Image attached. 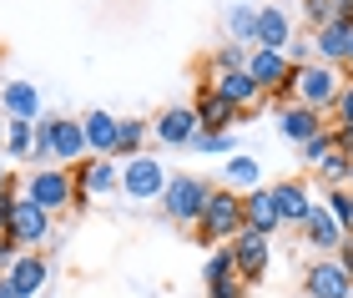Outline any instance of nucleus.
Returning a JSON list of instances; mask_svg holds the SVG:
<instances>
[{
  "mask_svg": "<svg viewBox=\"0 0 353 298\" xmlns=\"http://www.w3.org/2000/svg\"><path fill=\"white\" fill-rule=\"evenodd\" d=\"M243 228H248L243 192H232V187H212V197H207V208H202V223H197V243L202 248H222V243H232Z\"/></svg>",
  "mask_w": 353,
  "mask_h": 298,
  "instance_id": "nucleus-1",
  "label": "nucleus"
},
{
  "mask_svg": "<svg viewBox=\"0 0 353 298\" xmlns=\"http://www.w3.org/2000/svg\"><path fill=\"white\" fill-rule=\"evenodd\" d=\"M343 91V71L339 66H323V61H308V66L293 71V101L313 106V112H333V101H339Z\"/></svg>",
  "mask_w": 353,
  "mask_h": 298,
  "instance_id": "nucleus-2",
  "label": "nucleus"
},
{
  "mask_svg": "<svg viewBox=\"0 0 353 298\" xmlns=\"http://www.w3.org/2000/svg\"><path fill=\"white\" fill-rule=\"evenodd\" d=\"M207 197H212V182L192 177V172H176V177H167L162 212L172 217V223H182V228H197V223H202V208H207Z\"/></svg>",
  "mask_w": 353,
  "mask_h": 298,
  "instance_id": "nucleus-3",
  "label": "nucleus"
},
{
  "mask_svg": "<svg viewBox=\"0 0 353 298\" xmlns=\"http://www.w3.org/2000/svg\"><path fill=\"white\" fill-rule=\"evenodd\" d=\"M248 71H252V81L268 91V106H272V112L293 101V71H298V66H293L283 51H263V46H252Z\"/></svg>",
  "mask_w": 353,
  "mask_h": 298,
  "instance_id": "nucleus-4",
  "label": "nucleus"
},
{
  "mask_svg": "<svg viewBox=\"0 0 353 298\" xmlns=\"http://www.w3.org/2000/svg\"><path fill=\"white\" fill-rule=\"evenodd\" d=\"M26 197L30 202H41L46 212H66L71 202H76V177H71V167H36L26 177Z\"/></svg>",
  "mask_w": 353,
  "mask_h": 298,
  "instance_id": "nucleus-5",
  "label": "nucleus"
},
{
  "mask_svg": "<svg viewBox=\"0 0 353 298\" xmlns=\"http://www.w3.org/2000/svg\"><path fill=\"white\" fill-rule=\"evenodd\" d=\"M121 192L132 197V202H162V192H167V167L157 162L152 152L126 157V162H121Z\"/></svg>",
  "mask_w": 353,
  "mask_h": 298,
  "instance_id": "nucleus-6",
  "label": "nucleus"
},
{
  "mask_svg": "<svg viewBox=\"0 0 353 298\" xmlns=\"http://www.w3.org/2000/svg\"><path fill=\"white\" fill-rule=\"evenodd\" d=\"M303 293L308 298H353V273L339 258H313L303 268Z\"/></svg>",
  "mask_w": 353,
  "mask_h": 298,
  "instance_id": "nucleus-7",
  "label": "nucleus"
},
{
  "mask_svg": "<svg viewBox=\"0 0 353 298\" xmlns=\"http://www.w3.org/2000/svg\"><path fill=\"white\" fill-rule=\"evenodd\" d=\"M228 248H232L237 278H243V284H263V273H268V263H272V238H263V232L243 228Z\"/></svg>",
  "mask_w": 353,
  "mask_h": 298,
  "instance_id": "nucleus-8",
  "label": "nucleus"
},
{
  "mask_svg": "<svg viewBox=\"0 0 353 298\" xmlns=\"http://www.w3.org/2000/svg\"><path fill=\"white\" fill-rule=\"evenodd\" d=\"M293 41H298V21H293V10H288V0H278V6H258V41H252V46L288 56Z\"/></svg>",
  "mask_w": 353,
  "mask_h": 298,
  "instance_id": "nucleus-9",
  "label": "nucleus"
},
{
  "mask_svg": "<svg viewBox=\"0 0 353 298\" xmlns=\"http://www.w3.org/2000/svg\"><path fill=\"white\" fill-rule=\"evenodd\" d=\"M323 127H328V117H323V112H313V106H303V101L278 106V137H283L288 147H308Z\"/></svg>",
  "mask_w": 353,
  "mask_h": 298,
  "instance_id": "nucleus-10",
  "label": "nucleus"
},
{
  "mask_svg": "<svg viewBox=\"0 0 353 298\" xmlns=\"http://www.w3.org/2000/svg\"><path fill=\"white\" fill-rule=\"evenodd\" d=\"M217 91L222 101H232L237 112H258V106L268 101V91L252 81V71H212V81H207Z\"/></svg>",
  "mask_w": 353,
  "mask_h": 298,
  "instance_id": "nucleus-11",
  "label": "nucleus"
},
{
  "mask_svg": "<svg viewBox=\"0 0 353 298\" xmlns=\"http://www.w3.org/2000/svg\"><path fill=\"white\" fill-rule=\"evenodd\" d=\"M197 132H202V121L192 106H167V112L152 117V142H162V147H192Z\"/></svg>",
  "mask_w": 353,
  "mask_h": 298,
  "instance_id": "nucleus-12",
  "label": "nucleus"
},
{
  "mask_svg": "<svg viewBox=\"0 0 353 298\" xmlns=\"http://www.w3.org/2000/svg\"><path fill=\"white\" fill-rule=\"evenodd\" d=\"M76 192L101 197V192H121V157H86V167H71Z\"/></svg>",
  "mask_w": 353,
  "mask_h": 298,
  "instance_id": "nucleus-13",
  "label": "nucleus"
},
{
  "mask_svg": "<svg viewBox=\"0 0 353 298\" xmlns=\"http://www.w3.org/2000/svg\"><path fill=\"white\" fill-rule=\"evenodd\" d=\"M10 238L21 243V248H41L46 238H51V212L21 192V202H15V217H10Z\"/></svg>",
  "mask_w": 353,
  "mask_h": 298,
  "instance_id": "nucleus-14",
  "label": "nucleus"
},
{
  "mask_svg": "<svg viewBox=\"0 0 353 298\" xmlns=\"http://www.w3.org/2000/svg\"><path fill=\"white\" fill-rule=\"evenodd\" d=\"M272 197H278V212H283V228H303L313 217V192H308V182L303 177H283V182H272Z\"/></svg>",
  "mask_w": 353,
  "mask_h": 298,
  "instance_id": "nucleus-15",
  "label": "nucleus"
},
{
  "mask_svg": "<svg viewBox=\"0 0 353 298\" xmlns=\"http://www.w3.org/2000/svg\"><path fill=\"white\" fill-rule=\"evenodd\" d=\"M192 112H197L202 132H232L237 121H243V112H237L232 101H222L212 86H197V101H192Z\"/></svg>",
  "mask_w": 353,
  "mask_h": 298,
  "instance_id": "nucleus-16",
  "label": "nucleus"
},
{
  "mask_svg": "<svg viewBox=\"0 0 353 298\" xmlns=\"http://www.w3.org/2000/svg\"><path fill=\"white\" fill-rule=\"evenodd\" d=\"M51 142H56V167H76L86 162V132L76 117H51Z\"/></svg>",
  "mask_w": 353,
  "mask_h": 298,
  "instance_id": "nucleus-17",
  "label": "nucleus"
},
{
  "mask_svg": "<svg viewBox=\"0 0 353 298\" xmlns=\"http://www.w3.org/2000/svg\"><path fill=\"white\" fill-rule=\"evenodd\" d=\"M303 238H308V248H318L323 258H333V253L343 248V238H348V232H343V223H339V217H333V212L323 208V202H318V208H313V217L303 223Z\"/></svg>",
  "mask_w": 353,
  "mask_h": 298,
  "instance_id": "nucleus-18",
  "label": "nucleus"
},
{
  "mask_svg": "<svg viewBox=\"0 0 353 298\" xmlns=\"http://www.w3.org/2000/svg\"><path fill=\"white\" fill-rule=\"evenodd\" d=\"M0 112H6V121H41V86L6 81L0 86Z\"/></svg>",
  "mask_w": 353,
  "mask_h": 298,
  "instance_id": "nucleus-19",
  "label": "nucleus"
},
{
  "mask_svg": "<svg viewBox=\"0 0 353 298\" xmlns=\"http://www.w3.org/2000/svg\"><path fill=\"white\" fill-rule=\"evenodd\" d=\"M81 132H86V152H91V157H117L121 117H111V112H86V117H81Z\"/></svg>",
  "mask_w": 353,
  "mask_h": 298,
  "instance_id": "nucleus-20",
  "label": "nucleus"
},
{
  "mask_svg": "<svg viewBox=\"0 0 353 298\" xmlns=\"http://www.w3.org/2000/svg\"><path fill=\"white\" fill-rule=\"evenodd\" d=\"M6 278L15 284L21 298H36V293H46V284H51V263H46V253H21Z\"/></svg>",
  "mask_w": 353,
  "mask_h": 298,
  "instance_id": "nucleus-21",
  "label": "nucleus"
},
{
  "mask_svg": "<svg viewBox=\"0 0 353 298\" xmlns=\"http://www.w3.org/2000/svg\"><path fill=\"white\" fill-rule=\"evenodd\" d=\"M243 212H248V228L272 238V232L283 228V212H278V197H272V187H258V192L243 197Z\"/></svg>",
  "mask_w": 353,
  "mask_h": 298,
  "instance_id": "nucleus-22",
  "label": "nucleus"
},
{
  "mask_svg": "<svg viewBox=\"0 0 353 298\" xmlns=\"http://www.w3.org/2000/svg\"><path fill=\"white\" fill-rule=\"evenodd\" d=\"M222 187H232V192H258L263 187V162L252 152H232L228 157V167H222Z\"/></svg>",
  "mask_w": 353,
  "mask_h": 298,
  "instance_id": "nucleus-23",
  "label": "nucleus"
},
{
  "mask_svg": "<svg viewBox=\"0 0 353 298\" xmlns=\"http://www.w3.org/2000/svg\"><path fill=\"white\" fill-rule=\"evenodd\" d=\"M348 36H353V30L339 26V21H328L323 30H313V61H323V66H343V56H348Z\"/></svg>",
  "mask_w": 353,
  "mask_h": 298,
  "instance_id": "nucleus-24",
  "label": "nucleus"
},
{
  "mask_svg": "<svg viewBox=\"0 0 353 298\" xmlns=\"http://www.w3.org/2000/svg\"><path fill=\"white\" fill-rule=\"evenodd\" d=\"M222 30H228V41H237V46H252L258 41V6L252 0H243V6H232L222 10Z\"/></svg>",
  "mask_w": 353,
  "mask_h": 298,
  "instance_id": "nucleus-25",
  "label": "nucleus"
},
{
  "mask_svg": "<svg viewBox=\"0 0 353 298\" xmlns=\"http://www.w3.org/2000/svg\"><path fill=\"white\" fill-rule=\"evenodd\" d=\"M228 278H237L232 248H228V243H222V248H207V263H202V284H207V288H217V284H228Z\"/></svg>",
  "mask_w": 353,
  "mask_h": 298,
  "instance_id": "nucleus-26",
  "label": "nucleus"
},
{
  "mask_svg": "<svg viewBox=\"0 0 353 298\" xmlns=\"http://www.w3.org/2000/svg\"><path fill=\"white\" fill-rule=\"evenodd\" d=\"M147 137H152V121H141V117H126V121H121V137H117V157H121V162H126V157H141Z\"/></svg>",
  "mask_w": 353,
  "mask_h": 298,
  "instance_id": "nucleus-27",
  "label": "nucleus"
},
{
  "mask_svg": "<svg viewBox=\"0 0 353 298\" xmlns=\"http://www.w3.org/2000/svg\"><path fill=\"white\" fill-rule=\"evenodd\" d=\"M313 172H318V182H323V187H348V177H353V157L333 147V152H328Z\"/></svg>",
  "mask_w": 353,
  "mask_h": 298,
  "instance_id": "nucleus-28",
  "label": "nucleus"
},
{
  "mask_svg": "<svg viewBox=\"0 0 353 298\" xmlns=\"http://www.w3.org/2000/svg\"><path fill=\"white\" fill-rule=\"evenodd\" d=\"M30 147H36V121H10L6 127V152L15 162H30Z\"/></svg>",
  "mask_w": 353,
  "mask_h": 298,
  "instance_id": "nucleus-29",
  "label": "nucleus"
},
{
  "mask_svg": "<svg viewBox=\"0 0 353 298\" xmlns=\"http://www.w3.org/2000/svg\"><path fill=\"white\" fill-rule=\"evenodd\" d=\"M248 61H252V46L228 41V46H217V51H212V71H248Z\"/></svg>",
  "mask_w": 353,
  "mask_h": 298,
  "instance_id": "nucleus-30",
  "label": "nucleus"
},
{
  "mask_svg": "<svg viewBox=\"0 0 353 298\" xmlns=\"http://www.w3.org/2000/svg\"><path fill=\"white\" fill-rule=\"evenodd\" d=\"M192 152H202V157H222V152H237V137L232 132H197L192 137Z\"/></svg>",
  "mask_w": 353,
  "mask_h": 298,
  "instance_id": "nucleus-31",
  "label": "nucleus"
},
{
  "mask_svg": "<svg viewBox=\"0 0 353 298\" xmlns=\"http://www.w3.org/2000/svg\"><path fill=\"white\" fill-rule=\"evenodd\" d=\"M303 21H308V30H323L333 15H339V0H298Z\"/></svg>",
  "mask_w": 353,
  "mask_h": 298,
  "instance_id": "nucleus-32",
  "label": "nucleus"
},
{
  "mask_svg": "<svg viewBox=\"0 0 353 298\" xmlns=\"http://www.w3.org/2000/svg\"><path fill=\"white\" fill-rule=\"evenodd\" d=\"M323 208L343 223V232H353V187H328V202Z\"/></svg>",
  "mask_w": 353,
  "mask_h": 298,
  "instance_id": "nucleus-33",
  "label": "nucleus"
},
{
  "mask_svg": "<svg viewBox=\"0 0 353 298\" xmlns=\"http://www.w3.org/2000/svg\"><path fill=\"white\" fill-rule=\"evenodd\" d=\"M333 147H339V137H333V127H323V132H318L308 147H298V152H303V162H308V167H318V162H323V157H328Z\"/></svg>",
  "mask_w": 353,
  "mask_h": 298,
  "instance_id": "nucleus-34",
  "label": "nucleus"
},
{
  "mask_svg": "<svg viewBox=\"0 0 353 298\" xmlns=\"http://www.w3.org/2000/svg\"><path fill=\"white\" fill-rule=\"evenodd\" d=\"M333 127H353V81L343 76V91H339V101H333Z\"/></svg>",
  "mask_w": 353,
  "mask_h": 298,
  "instance_id": "nucleus-35",
  "label": "nucleus"
},
{
  "mask_svg": "<svg viewBox=\"0 0 353 298\" xmlns=\"http://www.w3.org/2000/svg\"><path fill=\"white\" fill-rule=\"evenodd\" d=\"M21 253H26V248H21V243H15V238H10V232H0V278H6V273L15 268V258H21Z\"/></svg>",
  "mask_w": 353,
  "mask_h": 298,
  "instance_id": "nucleus-36",
  "label": "nucleus"
},
{
  "mask_svg": "<svg viewBox=\"0 0 353 298\" xmlns=\"http://www.w3.org/2000/svg\"><path fill=\"white\" fill-rule=\"evenodd\" d=\"M207 298H248V284H243V278H228V284L207 288Z\"/></svg>",
  "mask_w": 353,
  "mask_h": 298,
  "instance_id": "nucleus-37",
  "label": "nucleus"
},
{
  "mask_svg": "<svg viewBox=\"0 0 353 298\" xmlns=\"http://www.w3.org/2000/svg\"><path fill=\"white\" fill-rule=\"evenodd\" d=\"M15 202H21V192H0V232H10V217H15Z\"/></svg>",
  "mask_w": 353,
  "mask_h": 298,
  "instance_id": "nucleus-38",
  "label": "nucleus"
},
{
  "mask_svg": "<svg viewBox=\"0 0 353 298\" xmlns=\"http://www.w3.org/2000/svg\"><path fill=\"white\" fill-rule=\"evenodd\" d=\"M333 258H339V263H343V268L353 273V238H343V248H339V253H333Z\"/></svg>",
  "mask_w": 353,
  "mask_h": 298,
  "instance_id": "nucleus-39",
  "label": "nucleus"
},
{
  "mask_svg": "<svg viewBox=\"0 0 353 298\" xmlns=\"http://www.w3.org/2000/svg\"><path fill=\"white\" fill-rule=\"evenodd\" d=\"M343 76H348V81H353V36H348V56H343V66H339Z\"/></svg>",
  "mask_w": 353,
  "mask_h": 298,
  "instance_id": "nucleus-40",
  "label": "nucleus"
},
{
  "mask_svg": "<svg viewBox=\"0 0 353 298\" xmlns=\"http://www.w3.org/2000/svg\"><path fill=\"white\" fill-rule=\"evenodd\" d=\"M0 298H21V293H15V284H10V278H0Z\"/></svg>",
  "mask_w": 353,
  "mask_h": 298,
  "instance_id": "nucleus-41",
  "label": "nucleus"
},
{
  "mask_svg": "<svg viewBox=\"0 0 353 298\" xmlns=\"http://www.w3.org/2000/svg\"><path fill=\"white\" fill-rule=\"evenodd\" d=\"M0 192H10V167L0 162Z\"/></svg>",
  "mask_w": 353,
  "mask_h": 298,
  "instance_id": "nucleus-42",
  "label": "nucleus"
},
{
  "mask_svg": "<svg viewBox=\"0 0 353 298\" xmlns=\"http://www.w3.org/2000/svg\"><path fill=\"white\" fill-rule=\"evenodd\" d=\"M6 127H10V121H6V112H0V142H6Z\"/></svg>",
  "mask_w": 353,
  "mask_h": 298,
  "instance_id": "nucleus-43",
  "label": "nucleus"
},
{
  "mask_svg": "<svg viewBox=\"0 0 353 298\" xmlns=\"http://www.w3.org/2000/svg\"><path fill=\"white\" fill-rule=\"evenodd\" d=\"M348 187H353V177H348Z\"/></svg>",
  "mask_w": 353,
  "mask_h": 298,
  "instance_id": "nucleus-44",
  "label": "nucleus"
},
{
  "mask_svg": "<svg viewBox=\"0 0 353 298\" xmlns=\"http://www.w3.org/2000/svg\"><path fill=\"white\" fill-rule=\"evenodd\" d=\"M237 6H243V0H237Z\"/></svg>",
  "mask_w": 353,
  "mask_h": 298,
  "instance_id": "nucleus-45",
  "label": "nucleus"
},
{
  "mask_svg": "<svg viewBox=\"0 0 353 298\" xmlns=\"http://www.w3.org/2000/svg\"><path fill=\"white\" fill-rule=\"evenodd\" d=\"M348 238H353V232H348Z\"/></svg>",
  "mask_w": 353,
  "mask_h": 298,
  "instance_id": "nucleus-46",
  "label": "nucleus"
}]
</instances>
